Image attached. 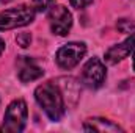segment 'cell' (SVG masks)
Segmentation results:
<instances>
[{
  "mask_svg": "<svg viewBox=\"0 0 135 133\" xmlns=\"http://www.w3.org/2000/svg\"><path fill=\"white\" fill-rule=\"evenodd\" d=\"M93 3V0H71V6L75 9H83L86 6H90Z\"/></svg>",
  "mask_w": 135,
  "mask_h": 133,
  "instance_id": "13",
  "label": "cell"
},
{
  "mask_svg": "<svg viewBox=\"0 0 135 133\" xmlns=\"http://www.w3.org/2000/svg\"><path fill=\"white\" fill-rule=\"evenodd\" d=\"M16 42H17L22 49H27V47L32 44V34L30 33H19L16 36Z\"/></svg>",
  "mask_w": 135,
  "mask_h": 133,
  "instance_id": "12",
  "label": "cell"
},
{
  "mask_svg": "<svg viewBox=\"0 0 135 133\" xmlns=\"http://www.w3.org/2000/svg\"><path fill=\"white\" fill-rule=\"evenodd\" d=\"M118 30L121 33H132V32H135V25L127 19H121V21H118Z\"/></svg>",
  "mask_w": 135,
  "mask_h": 133,
  "instance_id": "11",
  "label": "cell"
},
{
  "mask_svg": "<svg viewBox=\"0 0 135 133\" xmlns=\"http://www.w3.org/2000/svg\"><path fill=\"white\" fill-rule=\"evenodd\" d=\"M9 2H13V0H0V3H9Z\"/></svg>",
  "mask_w": 135,
  "mask_h": 133,
  "instance_id": "16",
  "label": "cell"
},
{
  "mask_svg": "<svg viewBox=\"0 0 135 133\" xmlns=\"http://www.w3.org/2000/svg\"><path fill=\"white\" fill-rule=\"evenodd\" d=\"M47 16H49V24H50V30L54 34L58 36H66L72 27V14L69 13L66 6L63 5H52L47 9Z\"/></svg>",
  "mask_w": 135,
  "mask_h": 133,
  "instance_id": "5",
  "label": "cell"
},
{
  "mask_svg": "<svg viewBox=\"0 0 135 133\" xmlns=\"http://www.w3.org/2000/svg\"><path fill=\"white\" fill-rule=\"evenodd\" d=\"M85 55H86V45L83 42H69V44L58 49L55 60H57V64L61 69L71 70L72 67H75L80 63V60Z\"/></svg>",
  "mask_w": 135,
  "mask_h": 133,
  "instance_id": "4",
  "label": "cell"
},
{
  "mask_svg": "<svg viewBox=\"0 0 135 133\" xmlns=\"http://www.w3.org/2000/svg\"><path fill=\"white\" fill-rule=\"evenodd\" d=\"M3 50H5V41L0 38V55L3 53Z\"/></svg>",
  "mask_w": 135,
  "mask_h": 133,
  "instance_id": "14",
  "label": "cell"
},
{
  "mask_svg": "<svg viewBox=\"0 0 135 133\" xmlns=\"http://www.w3.org/2000/svg\"><path fill=\"white\" fill-rule=\"evenodd\" d=\"M132 64H134V70H135V50H134V58H132Z\"/></svg>",
  "mask_w": 135,
  "mask_h": 133,
  "instance_id": "15",
  "label": "cell"
},
{
  "mask_svg": "<svg viewBox=\"0 0 135 133\" xmlns=\"http://www.w3.org/2000/svg\"><path fill=\"white\" fill-rule=\"evenodd\" d=\"M83 130L85 132H123V129L118 125V124H113L112 121L108 119H104V117H91V119H86L85 124H83Z\"/></svg>",
  "mask_w": 135,
  "mask_h": 133,
  "instance_id": "9",
  "label": "cell"
},
{
  "mask_svg": "<svg viewBox=\"0 0 135 133\" xmlns=\"http://www.w3.org/2000/svg\"><path fill=\"white\" fill-rule=\"evenodd\" d=\"M27 117H28V110L27 103L22 99L13 100L3 116V124L0 127L2 133H19L22 132L27 125Z\"/></svg>",
  "mask_w": 135,
  "mask_h": 133,
  "instance_id": "2",
  "label": "cell"
},
{
  "mask_svg": "<svg viewBox=\"0 0 135 133\" xmlns=\"http://www.w3.org/2000/svg\"><path fill=\"white\" fill-rule=\"evenodd\" d=\"M134 50H135V32H132L131 36L126 41H123L121 44H116V45L110 47L105 52V61L108 64H116V63L123 61Z\"/></svg>",
  "mask_w": 135,
  "mask_h": 133,
  "instance_id": "8",
  "label": "cell"
},
{
  "mask_svg": "<svg viewBox=\"0 0 135 133\" xmlns=\"http://www.w3.org/2000/svg\"><path fill=\"white\" fill-rule=\"evenodd\" d=\"M107 78L105 64L99 58H90L82 70V83L90 89H98L104 85Z\"/></svg>",
  "mask_w": 135,
  "mask_h": 133,
  "instance_id": "6",
  "label": "cell"
},
{
  "mask_svg": "<svg viewBox=\"0 0 135 133\" xmlns=\"http://www.w3.org/2000/svg\"><path fill=\"white\" fill-rule=\"evenodd\" d=\"M54 3L55 0H32V6L35 8V11H39V13L47 11Z\"/></svg>",
  "mask_w": 135,
  "mask_h": 133,
  "instance_id": "10",
  "label": "cell"
},
{
  "mask_svg": "<svg viewBox=\"0 0 135 133\" xmlns=\"http://www.w3.org/2000/svg\"><path fill=\"white\" fill-rule=\"evenodd\" d=\"M17 67V77L22 83H30L42 77L44 70L38 66V63L30 57H17L16 60Z\"/></svg>",
  "mask_w": 135,
  "mask_h": 133,
  "instance_id": "7",
  "label": "cell"
},
{
  "mask_svg": "<svg viewBox=\"0 0 135 133\" xmlns=\"http://www.w3.org/2000/svg\"><path fill=\"white\" fill-rule=\"evenodd\" d=\"M35 99L50 121L58 122L65 116V99L58 85H55L54 81H46L39 85L35 89Z\"/></svg>",
  "mask_w": 135,
  "mask_h": 133,
  "instance_id": "1",
  "label": "cell"
},
{
  "mask_svg": "<svg viewBox=\"0 0 135 133\" xmlns=\"http://www.w3.org/2000/svg\"><path fill=\"white\" fill-rule=\"evenodd\" d=\"M35 11L33 6L28 5H19L16 8H9L0 13V32L6 30H14L25 27L35 21Z\"/></svg>",
  "mask_w": 135,
  "mask_h": 133,
  "instance_id": "3",
  "label": "cell"
}]
</instances>
